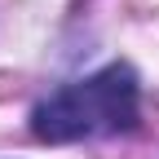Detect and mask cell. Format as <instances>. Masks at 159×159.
I'll return each mask as SVG.
<instances>
[{
    "mask_svg": "<svg viewBox=\"0 0 159 159\" xmlns=\"http://www.w3.org/2000/svg\"><path fill=\"white\" fill-rule=\"evenodd\" d=\"M142 115V89L128 62H111L84 80L53 89L31 111V133L49 146L62 142H89V137H115L133 133Z\"/></svg>",
    "mask_w": 159,
    "mask_h": 159,
    "instance_id": "1",
    "label": "cell"
}]
</instances>
